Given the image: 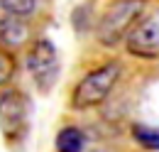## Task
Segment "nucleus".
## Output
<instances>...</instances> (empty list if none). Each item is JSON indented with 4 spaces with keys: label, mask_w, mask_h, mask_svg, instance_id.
<instances>
[{
    "label": "nucleus",
    "mask_w": 159,
    "mask_h": 152,
    "mask_svg": "<svg viewBox=\"0 0 159 152\" xmlns=\"http://www.w3.org/2000/svg\"><path fill=\"white\" fill-rule=\"evenodd\" d=\"M0 2L12 17H27L34 10V0H0Z\"/></svg>",
    "instance_id": "1a4fd4ad"
},
{
    "label": "nucleus",
    "mask_w": 159,
    "mask_h": 152,
    "mask_svg": "<svg viewBox=\"0 0 159 152\" xmlns=\"http://www.w3.org/2000/svg\"><path fill=\"white\" fill-rule=\"evenodd\" d=\"M30 37V30L20 17H10L0 25V42L5 47H20Z\"/></svg>",
    "instance_id": "423d86ee"
},
{
    "label": "nucleus",
    "mask_w": 159,
    "mask_h": 152,
    "mask_svg": "<svg viewBox=\"0 0 159 152\" xmlns=\"http://www.w3.org/2000/svg\"><path fill=\"white\" fill-rule=\"evenodd\" d=\"M120 71H122L120 61H108V64H103L98 69H93L91 74H86L81 78V83L76 86L74 96H71V106L76 111H86V108L100 106L110 96V91L115 88Z\"/></svg>",
    "instance_id": "f03ea898"
},
{
    "label": "nucleus",
    "mask_w": 159,
    "mask_h": 152,
    "mask_svg": "<svg viewBox=\"0 0 159 152\" xmlns=\"http://www.w3.org/2000/svg\"><path fill=\"white\" fill-rule=\"evenodd\" d=\"M127 52L142 59H157L159 57V22L144 20L135 25L127 32Z\"/></svg>",
    "instance_id": "39448f33"
},
{
    "label": "nucleus",
    "mask_w": 159,
    "mask_h": 152,
    "mask_svg": "<svg viewBox=\"0 0 159 152\" xmlns=\"http://www.w3.org/2000/svg\"><path fill=\"white\" fill-rule=\"evenodd\" d=\"M27 69L42 91L52 88V83L59 76V59H57V49L49 39H39L32 47V52L27 54Z\"/></svg>",
    "instance_id": "7ed1b4c3"
},
{
    "label": "nucleus",
    "mask_w": 159,
    "mask_h": 152,
    "mask_svg": "<svg viewBox=\"0 0 159 152\" xmlns=\"http://www.w3.org/2000/svg\"><path fill=\"white\" fill-rule=\"evenodd\" d=\"M83 145H86V137L76 125H69L57 135V152H81Z\"/></svg>",
    "instance_id": "0eeeda50"
},
{
    "label": "nucleus",
    "mask_w": 159,
    "mask_h": 152,
    "mask_svg": "<svg viewBox=\"0 0 159 152\" xmlns=\"http://www.w3.org/2000/svg\"><path fill=\"white\" fill-rule=\"evenodd\" d=\"M144 12V0H118L108 7L103 15L96 37L103 47H115L127 37V32L137 25V20Z\"/></svg>",
    "instance_id": "f257e3e1"
},
{
    "label": "nucleus",
    "mask_w": 159,
    "mask_h": 152,
    "mask_svg": "<svg viewBox=\"0 0 159 152\" xmlns=\"http://www.w3.org/2000/svg\"><path fill=\"white\" fill-rule=\"evenodd\" d=\"M132 137L137 140L144 150H159V130H154V128L135 125L132 128Z\"/></svg>",
    "instance_id": "6e6552de"
},
{
    "label": "nucleus",
    "mask_w": 159,
    "mask_h": 152,
    "mask_svg": "<svg viewBox=\"0 0 159 152\" xmlns=\"http://www.w3.org/2000/svg\"><path fill=\"white\" fill-rule=\"evenodd\" d=\"M12 74H15V59L0 49V86H5L12 78Z\"/></svg>",
    "instance_id": "9d476101"
},
{
    "label": "nucleus",
    "mask_w": 159,
    "mask_h": 152,
    "mask_svg": "<svg viewBox=\"0 0 159 152\" xmlns=\"http://www.w3.org/2000/svg\"><path fill=\"white\" fill-rule=\"evenodd\" d=\"M27 123V101L17 91L0 93V128L5 137H15Z\"/></svg>",
    "instance_id": "20e7f679"
}]
</instances>
